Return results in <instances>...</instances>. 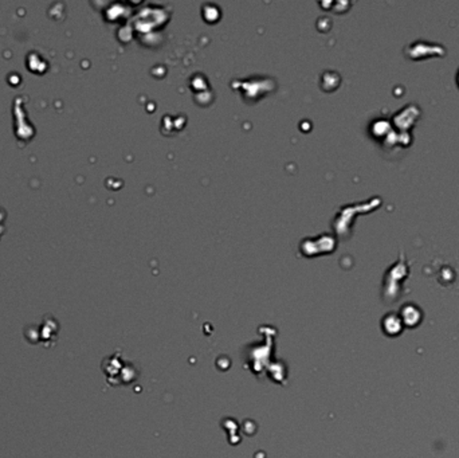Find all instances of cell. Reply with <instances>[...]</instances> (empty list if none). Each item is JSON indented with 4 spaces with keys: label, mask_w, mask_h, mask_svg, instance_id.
<instances>
[{
    "label": "cell",
    "mask_w": 459,
    "mask_h": 458,
    "mask_svg": "<svg viewBox=\"0 0 459 458\" xmlns=\"http://www.w3.org/2000/svg\"><path fill=\"white\" fill-rule=\"evenodd\" d=\"M456 84H458V86H459V70H458V73H456Z\"/></svg>",
    "instance_id": "obj_1"
}]
</instances>
